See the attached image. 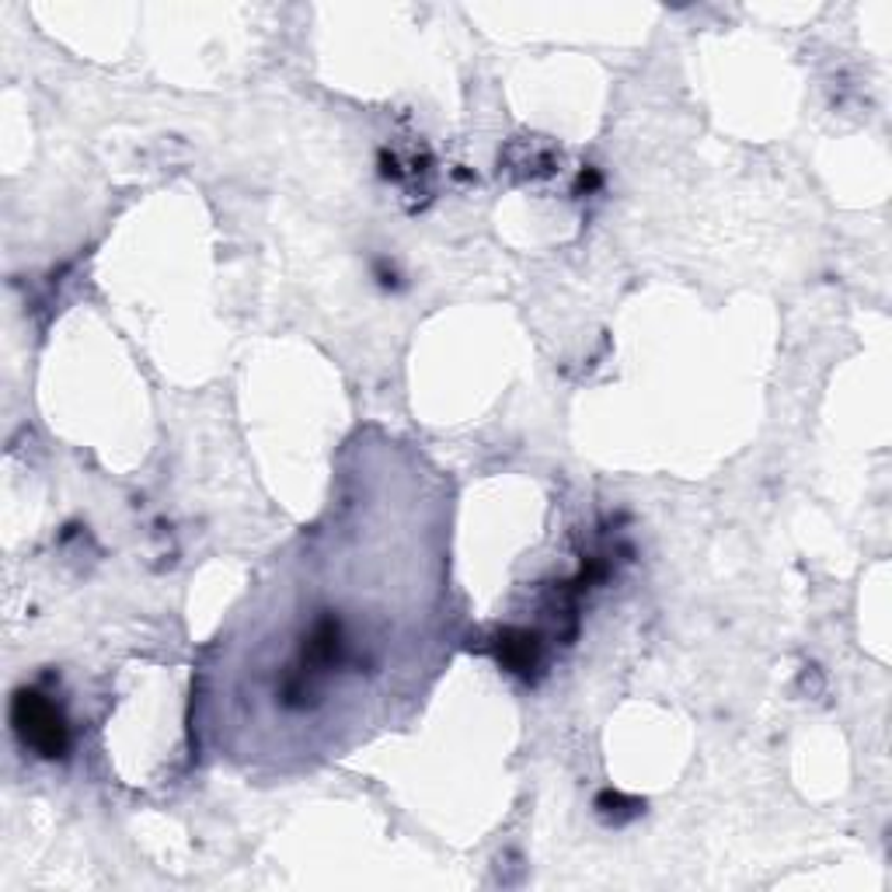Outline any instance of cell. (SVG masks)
I'll use <instances>...</instances> for the list:
<instances>
[{"label": "cell", "mask_w": 892, "mask_h": 892, "mask_svg": "<svg viewBox=\"0 0 892 892\" xmlns=\"http://www.w3.org/2000/svg\"><path fill=\"white\" fill-rule=\"evenodd\" d=\"M32 725V733H25V739H32L35 746L43 749V754H57V749H63V722L52 715V708L39 704V701H28V715H25V725Z\"/></svg>", "instance_id": "1"}]
</instances>
